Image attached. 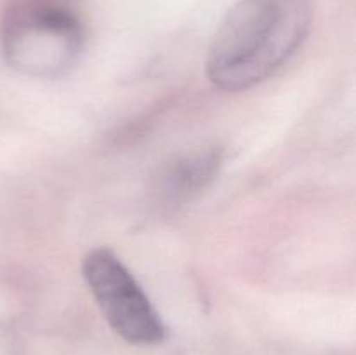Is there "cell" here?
Returning a JSON list of instances; mask_svg holds the SVG:
<instances>
[{
  "label": "cell",
  "mask_w": 356,
  "mask_h": 355,
  "mask_svg": "<svg viewBox=\"0 0 356 355\" xmlns=\"http://www.w3.org/2000/svg\"><path fill=\"white\" fill-rule=\"evenodd\" d=\"M7 65L33 79L72 70L83 51L79 16L58 0H14L0 28Z\"/></svg>",
  "instance_id": "7a4b0ae2"
},
{
  "label": "cell",
  "mask_w": 356,
  "mask_h": 355,
  "mask_svg": "<svg viewBox=\"0 0 356 355\" xmlns=\"http://www.w3.org/2000/svg\"><path fill=\"white\" fill-rule=\"evenodd\" d=\"M82 274L111 329L131 345L152 347L165 340V326L134 275L106 247L92 249Z\"/></svg>",
  "instance_id": "3957f363"
},
{
  "label": "cell",
  "mask_w": 356,
  "mask_h": 355,
  "mask_svg": "<svg viewBox=\"0 0 356 355\" xmlns=\"http://www.w3.org/2000/svg\"><path fill=\"white\" fill-rule=\"evenodd\" d=\"M221 166L222 152L218 146H202L176 157L156 178L159 200L169 207L191 202L216 180Z\"/></svg>",
  "instance_id": "277c9868"
},
{
  "label": "cell",
  "mask_w": 356,
  "mask_h": 355,
  "mask_svg": "<svg viewBox=\"0 0 356 355\" xmlns=\"http://www.w3.org/2000/svg\"><path fill=\"white\" fill-rule=\"evenodd\" d=\"M308 28V0H240L212 40L209 79L232 93L254 87L291 59Z\"/></svg>",
  "instance_id": "6da1fadb"
}]
</instances>
